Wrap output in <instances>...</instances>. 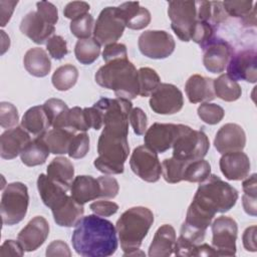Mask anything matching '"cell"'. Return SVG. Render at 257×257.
<instances>
[{"label":"cell","instance_id":"12","mask_svg":"<svg viewBox=\"0 0 257 257\" xmlns=\"http://www.w3.org/2000/svg\"><path fill=\"white\" fill-rule=\"evenodd\" d=\"M132 171L142 180L155 183L160 180L162 174V165L158 153L146 145L137 147L132 153L130 159Z\"/></svg>","mask_w":257,"mask_h":257},{"label":"cell","instance_id":"22","mask_svg":"<svg viewBox=\"0 0 257 257\" xmlns=\"http://www.w3.org/2000/svg\"><path fill=\"white\" fill-rule=\"evenodd\" d=\"M185 91L191 103L209 102L216 97L214 79L200 74H193L188 78L185 84Z\"/></svg>","mask_w":257,"mask_h":257},{"label":"cell","instance_id":"45","mask_svg":"<svg viewBox=\"0 0 257 257\" xmlns=\"http://www.w3.org/2000/svg\"><path fill=\"white\" fill-rule=\"evenodd\" d=\"M89 151V137L86 133L76 134L70 143L68 156L72 159H82Z\"/></svg>","mask_w":257,"mask_h":257},{"label":"cell","instance_id":"52","mask_svg":"<svg viewBox=\"0 0 257 257\" xmlns=\"http://www.w3.org/2000/svg\"><path fill=\"white\" fill-rule=\"evenodd\" d=\"M102 58L105 61V63L115 59L127 58L126 46L122 43H116V42L105 45L102 51Z\"/></svg>","mask_w":257,"mask_h":257},{"label":"cell","instance_id":"23","mask_svg":"<svg viewBox=\"0 0 257 257\" xmlns=\"http://www.w3.org/2000/svg\"><path fill=\"white\" fill-rule=\"evenodd\" d=\"M117 12L125 27L134 30L144 29L152 19L150 11L141 6L139 2H124L117 6Z\"/></svg>","mask_w":257,"mask_h":257},{"label":"cell","instance_id":"16","mask_svg":"<svg viewBox=\"0 0 257 257\" xmlns=\"http://www.w3.org/2000/svg\"><path fill=\"white\" fill-rule=\"evenodd\" d=\"M49 235V224L42 216L31 219L27 225L18 233L17 240L24 251L32 252L38 249Z\"/></svg>","mask_w":257,"mask_h":257},{"label":"cell","instance_id":"57","mask_svg":"<svg viewBox=\"0 0 257 257\" xmlns=\"http://www.w3.org/2000/svg\"><path fill=\"white\" fill-rule=\"evenodd\" d=\"M242 242L247 251L256 252V226H250L245 229L242 235Z\"/></svg>","mask_w":257,"mask_h":257},{"label":"cell","instance_id":"9","mask_svg":"<svg viewBox=\"0 0 257 257\" xmlns=\"http://www.w3.org/2000/svg\"><path fill=\"white\" fill-rule=\"evenodd\" d=\"M124 28L125 25L117 12V7H105L94 23L93 38L99 45L115 43L122 36Z\"/></svg>","mask_w":257,"mask_h":257},{"label":"cell","instance_id":"60","mask_svg":"<svg viewBox=\"0 0 257 257\" xmlns=\"http://www.w3.org/2000/svg\"><path fill=\"white\" fill-rule=\"evenodd\" d=\"M256 200H257L256 197H252V196H249L246 194H244L242 196V205H243L244 211L248 215H251L253 217L256 216V209H257Z\"/></svg>","mask_w":257,"mask_h":257},{"label":"cell","instance_id":"54","mask_svg":"<svg viewBox=\"0 0 257 257\" xmlns=\"http://www.w3.org/2000/svg\"><path fill=\"white\" fill-rule=\"evenodd\" d=\"M83 113L89 128H93L95 131H98L99 128H101V126L103 125L102 114L96 107L94 106L84 107Z\"/></svg>","mask_w":257,"mask_h":257},{"label":"cell","instance_id":"5","mask_svg":"<svg viewBox=\"0 0 257 257\" xmlns=\"http://www.w3.org/2000/svg\"><path fill=\"white\" fill-rule=\"evenodd\" d=\"M153 223L154 214L147 207H132L120 215L115 229L124 256L138 255L139 248Z\"/></svg>","mask_w":257,"mask_h":257},{"label":"cell","instance_id":"30","mask_svg":"<svg viewBox=\"0 0 257 257\" xmlns=\"http://www.w3.org/2000/svg\"><path fill=\"white\" fill-rule=\"evenodd\" d=\"M49 154L50 150L43 136L36 137L23 149L20 154V159L25 166L35 167L44 164Z\"/></svg>","mask_w":257,"mask_h":257},{"label":"cell","instance_id":"53","mask_svg":"<svg viewBox=\"0 0 257 257\" xmlns=\"http://www.w3.org/2000/svg\"><path fill=\"white\" fill-rule=\"evenodd\" d=\"M37 12L50 24L55 25L58 21V10L50 2L40 1L36 3Z\"/></svg>","mask_w":257,"mask_h":257},{"label":"cell","instance_id":"11","mask_svg":"<svg viewBox=\"0 0 257 257\" xmlns=\"http://www.w3.org/2000/svg\"><path fill=\"white\" fill-rule=\"evenodd\" d=\"M141 53L152 59H164L175 50L174 37L165 30H147L138 40Z\"/></svg>","mask_w":257,"mask_h":257},{"label":"cell","instance_id":"56","mask_svg":"<svg viewBox=\"0 0 257 257\" xmlns=\"http://www.w3.org/2000/svg\"><path fill=\"white\" fill-rule=\"evenodd\" d=\"M46 256H71L68 245L61 241L55 240L51 242L46 248Z\"/></svg>","mask_w":257,"mask_h":257},{"label":"cell","instance_id":"1","mask_svg":"<svg viewBox=\"0 0 257 257\" xmlns=\"http://www.w3.org/2000/svg\"><path fill=\"white\" fill-rule=\"evenodd\" d=\"M130 113L121 108H111L103 114V130L98 138V157L94 167L105 175H118L124 171L130 154L127 141Z\"/></svg>","mask_w":257,"mask_h":257},{"label":"cell","instance_id":"34","mask_svg":"<svg viewBox=\"0 0 257 257\" xmlns=\"http://www.w3.org/2000/svg\"><path fill=\"white\" fill-rule=\"evenodd\" d=\"M100 54V45L92 37L79 39L74 46V55L81 64L89 65L93 63Z\"/></svg>","mask_w":257,"mask_h":257},{"label":"cell","instance_id":"10","mask_svg":"<svg viewBox=\"0 0 257 257\" xmlns=\"http://www.w3.org/2000/svg\"><path fill=\"white\" fill-rule=\"evenodd\" d=\"M212 246L218 256H234L236 254L237 222L227 216L218 217L211 225Z\"/></svg>","mask_w":257,"mask_h":257},{"label":"cell","instance_id":"24","mask_svg":"<svg viewBox=\"0 0 257 257\" xmlns=\"http://www.w3.org/2000/svg\"><path fill=\"white\" fill-rule=\"evenodd\" d=\"M37 189L43 204L51 210L59 206L68 196L66 194L68 189L52 181L45 174L38 176Z\"/></svg>","mask_w":257,"mask_h":257},{"label":"cell","instance_id":"19","mask_svg":"<svg viewBox=\"0 0 257 257\" xmlns=\"http://www.w3.org/2000/svg\"><path fill=\"white\" fill-rule=\"evenodd\" d=\"M20 31L36 44H46L53 36L54 25L48 23L37 11L27 13L21 20Z\"/></svg>","mask_w":257,"mask_h":257},{"label":"cell","instance_id":"47","mask_svg":"<svg viewBox=\"0 0 257 257\" xmlns=\"http://www.w3.org/2000/svg\"><path fill=\"white\" fill-rule=\"evenodd\" d=\"M46 49L49 55L57 60L62 59L68 53L66 40L60 35L51 36L46 42Z\"/></svg>","mask_w":257,"mask_h":257},{"label":"cell","instance_id":"33","mask_svg":"<svg viewBox=\"0 0 257 257\" xmlns=\"http://www.w3.org/2000/svg\"><path fill=\"white\" fill-rule=\"evenodd\" d=\"M214 91L217 97L225 101H235L242 94L239 83L228 74H221L214 79Z\"/></svg>","mask_w":257,"mask_h":257},{"label":"cell","instance_id":"39","mask_svg":"<svg viewBox=\"0 0 257 257\" xmlns=\"http://www.w3.org/2000/svg\"><path fill=\"white\" fill-rule=\"evenodd\" d=\"M187 164V162L180 161L173 157L165 159L162 163V174L165 181L170 184H176L183 181Z\"/></svg>","mask_w":257,"mask_h":257},{"label":"cell","instance_id":"43","mask_svg":"<svg viewBox=\"0 0 257 257\" xmlns=\"http://www.w3.org/2000/svg\"><path fill=\"white\" fill-rule=\"evenodd\" d=\"M222 3L227 15L236 18H241V21L245 19L254 8L253 1L251 0H233L224 1Z\"/></svg>","mask_w":257,"mask_h":257},{"label":"cell","instance_id":"17","mask_svg":"<svg viewBox=\"0 0 257 257\" xmlns=\"http://www.w3.org/2000/svg\"><path fill=\"white\" fill-rule=\"evenodd\" d=\"M233 53V47L227 41L216 37L204 49L203 64L209 72L221 73L227 67Z\"/></svg>","mask_w":257,"mask_h":257},{"label":"cell","instance_id":"27","mask_svg":"<svg viewBox=\"0 0 257 257\" xmlns=\"http://www.w3.org/2000/svg\"><path fill=\"white\" fill-rule=\"evenodd\" d=\"M70 196L81 205L100 198V187L97 179L86 175L75 177L70 187Z\"/></svg>","mask_w":257,"mask_h":257},{"label":"cell","instance_id":"15","mask_svg":"<svg viewBox=\"0 0 257 257\" xmlns=\"http://www.w3.org/2000/svg\"><path fill=\"white\" fill-rule=\"evenodd\" d=\"M181 128L182 124L155 122L145 133V145L156 153L163 154L173 147Z\"/></svg>","mask_w":257,"mask_h":257},{"label":"cell","instance_id":"44","mask_svg":"<svg viewBox=\"0 0 257 257\" xmlns=\"http://www.w3.org/2000/svg\"><path fill=\"white\" fill-rule=\"evenodd\" d=\"M64 128L70 130L74 133H85L89 130L84 117L83 108H80L79 106L69 108Z\"/></svg>","mask_w":257,"mask_h":257},{"label":"cell","instance_id":"42","mask_svg":"<svg viewBox=\"0 0 257 257\" xmlns=\"http://www.w3.org/2000/svg\"><path fill=\"white\" fill-rule=\"evenodd\" d=\"M197 112L199 117L208 124L219 123L225 115V111L222 106L210 102L201 103L197 108Z\"/></svg>","mask_w":257,"mask_h":257},{"label":"cell","instance_id":"50","mask_svg":"<svg viewBox=\"0 0 257 257\" xmlns=\"http://www.w3.org/2000/svg\"><path fill=\"white\" fill-rule=\"evenodd\" d=\"M90 6L84 1H72L65 5L63 9V15L71 20H74L84 14H87Z\"/></svg>","mask_w":257,"mask_h":257},{"label":"cell","instance_id":"7","mask_svg":"<svg viewBox=\"0 0 257 257\" xmlns=\"http://www.w3.org/2000/svg\"><path fill=\"white\" fill-rule=\"evenodd\" d=\"M172 148L173 158L189 163L201 160L207 155L210 149V141L203 131L193 130L182 124L180 135Z\"/></svg>","mask_w":257,"mask_h":257},{"label":"cell","instance_id":"4","mask_svg":"<svg viewBox=\"0 0 257 257\" xmlns=\"http://www.w3.org/2000/svg\"><path fill=\"white\" fill-rule=\"evenodd\" d=\"M94 79L101 87L113 90L117 97L131 100L139 95L138 70L128 58L106 62L98 68Z\"/></svg>","mask_w":257,"mask_h":257},{"label":"cell","instance_id":"40","mask_svg":"<svg viewBox=\"0 0 257 257\" xmlns=\"http://www.w3.org/2000/svg\"><path fill=\"white\" fill-rule=\"evenodd\" d=\"M215 38V26L210 22L197 20L191 34V40L199 44L204 50Z\"/></svg>","mask_w":257,"mask_h":257},{"label":"cell","instance_id":"13","mask_svg":"<svg viewBox=\"0 0 257 257\" xmlns=\"http://www.w3.org/2000/svg\"><path fill=\"white\" fill-rule=\"evenodd\" d=\"M150 96V107L158 114L177 113L184 105L182 91L172 83H160Z\"/></svg>","mask_w":257,"mask_h":257},{"label":"cell","instance_id":"37","mask_svg":"<svg viewBox=\"0 0 257 257\" xmlns=\"http://www.w3.org/2000/svg\"><path fill=\"white\" fill-rule=\"evenodd\" d=\"M139 94L141 96H150L160 85L161 78L158 72L151 67H141L138 70Z\"/></svg>","mask_w":257,"mask_h":257},{"label":"cell","instance_id":"48","mask_svg":"<svg viewBox=\"0 0 257 257\" xmlns=\"http://www.w3.org/2000/svg\"><path fill=\"white\" fill-rule=\"evenodd\" d=\"M128 120L131 122V125L134 130V133L138 136H142L147 131V114L145 111L140 107H135L131 110L128 115Z\"/></svg>","mask_w":257,"mask_h":257},{"label":"cell","instance_id":"59","mask_svg":"<svg viewBox=\"0 0 257 257\" xmlns=\"http://www.w3.org/2000/svg\"><path fill=\"white\" fill-rule=\"evenodd\" d=\"M256 174H252L250 177H246L242 183V188L244 194L256 197L257 196V182H256Z\"/></svg>","mask_w":257,"mask_h":257},{"label":"cell","instance_id":"29","mask_svg":"<svg viewBox=\"0 0 257 257\" xmlns=\"http://www.w3.org/2000/svg\"><path fill=\"white\" fill-rule=\"evenodd\" d=\"M23 64L27 72L36 77H44L51 70V61L43 48L33 47L26 51Z\"/></svg>","mask_w":257,"mask_h":257},{"label":"cell","instance_id":"46","mask_svg":"<svg viewBox=\"0 0 257 257\" xmlns=\"http://www.w3.org/2000/svg\"><path fill=\"white\" fill-rule=\"evenodd\" d=\"M19 114L16 106L10 102L2 101L0 103V125L3 128H12L17 126Z\"/></svg>","mask_w":257,"mask_h":257},{"label":"cell","instance_id":"31","mask_svg":"<svg viewBox=\"0 0 257 257\" xmlns=\"http://www.w3.org/2000/svg\"><path fill=\"white\" fill-rule=\"evenodd\" d=\"M46 175L52 181L70 190L74 177V167L69 159L65 157H56L48 165Z\"/></svg>","mask_w":257,"mask_h":257},{"label":"cell","instance_id":"41","mask_svg":"<svg viewBox=\"0 0 257 257\" xmlns=\"http://www.w3.org/2000/svg\"><path fill=\"white\" fill-rule=\"evenodd\" d=\"M69 29L72 35H74L78 39L89 38L91 34H93L94 19L89 13L84 14L74 20H71Z\"/></svg>","mask_w":257,"mask_h":257},{"label":"cell","instance_id":"58","mask_svg":"<svg viewBox=\"0 0 257 257\" xmlns=\"http://www.w3.org/2000/svg\"><path fill=\"white\" fill-rule=\"evenodd\" d=\"M17 3V1H0V16L2 27H4L9 22Z\"/></svg>","mask_w":257,"mask_h":257},{"label":"cell","instance_id":"18","mask_svg":"<svg viewBox=\"0 0 257 257\" xmlns=\"http://www.w3.org/2000/svg\"><path fill=\"white\" fill-rule=\"evenodd\" d=\"M246 135L241 125L233 122L222 125L214 139L215 149L220 154L239 152L245 148Z\"/></svg>","mask_w":257,"mask_h":257},{"label":"cell","instance_id":"55","mask_svg":"<svg viewBox=\"0 0 257 257\" xmlns=\"http://www.w3.org/2000/svg\"><path fill=\"white\" fill-rule=\"evenodd\" d=\"M24 249L21 244L15 240H6L0 247V256L7 257V256H23Z\"/></svg>","mask_w":257,"mask_h":257},{"label":"cell","instance_id":"3","mask_svg":"<svg viewBox=\"0 0 257 257\" xmlns=\"http://www.w3.org/2000/svg\"><path fill=\"white\" fill-rule=\"evenodd\" d=\"M238 197V191L233 186L216 175H210L200 183L191 205L214 218L216 213H226L232 209Z\"/></svg>","mask_w":257,"mask_h":257},{"label":"cell","instance_id":"26","mask_svg":"<svg viewBox=\"0 0 257 257\" xmlns=\"http://www.w3.org/2000/svg\"><path fill=\"white\" fill-rule=\"evenodd\" d=\"M54 222L60 227H75L83 216V205L75 201L71 196L67 198L56 208L51 210Z\"/></svg>","mask_w":257,"mask_h":257},{"label":"cell","instance_id":"35","mask_svg":"<svg viewBox=\"0 0 257 257\" xmlns=\"http://www.w3.org/2000/svg\"><path fill=\"white\" fill-rule=\"evenodd\" d=\"M78 78V70L72 64L59 66L52 74L51 82L59 91H65L73 87Z\"/></svg>","mask_w":257,"mask_h":257},{"label":"cell","instance_id":"14","mask_svg":"<svg viewBox=\"0 0 257 257\" xmlns=\"http://www.w3.org/2000/svg\"><path fill=\"white\" fill-rule=\"evenodd\" d=\"M255 49H244L233 53L228 64L227 74L234 80L255 83L257 80V60Z\"/></svg>","mask_w":257,"mask_h":257},{"label":"cell","instance_id":"36","mask_svg":"<svg viewBox=\"0 0 257 257\" xmlns=\"http://www.w3.org/2000/svg\"><path fill=\"white\" fill-rule=\"evenodd\" d=\"M53 128H64L69 108L59 98H49L43 104Z\"/></svg>","mask_w":257,"mask_h":257},{"label":"cell","instance_id":"25","mask_svg":"<svg viewBox=\"0 0 257 257\" xmlns=\"http://www.w3.org/2000/svg\"><path fill=\"white\" fill-rule=\"evenodd\" d=\"M176 231L173 226L164 224L158 228L149 247V256L168 257L174 253L176 246Z\"/></svg>","mask_w":257,"mask_h":257},{"label":"cell","instance_id":"6","mask_svg":"<svg viewBox=\"0 0 257 257\" xmlns=\"http://www.w3.org/2000/svg\"><path fill=\"white\" fill-rule=\"evenodd\" d=\"M29 205V195L26 185L13 182L6 186L2 192L0 212L2 223L12 226L21 222L26 216Z\"/></svg>","mask_w":257,"mask_h":257},{"label":"cell","instance_id":"38","mask_svg":"<svg viewBox=\"0 0 257 257\" xmlns=\"http://www.w3.org/2000/svg\"><path fill=\"white\" fill-rule=\"evenodd\" d=\"M211 175V165L206 160H197L186 165L183 181L202 183Z\"/></svg>","mask_w":257,"mask_h":257},{"label":"cell","instance_id":"2","mask_svg":"<svg viewBox=\"0 0 257 257\" xmlns=\"http://www.w3.org/2000/svg\"><path fill=\"white\" fill-rule=\"evenodd\" d=\"M71 242L75 252L84 257L110 256L118 245L113 224L95 214L80 219L72 232Z\"/></svg>","mask_w":257,"mask_h":257},{"label":"cell","instance_id":"21","mask_svg":"<svg viewBox=\"0 0 257 257\" xmlns=\"http://www.w3.org/2000/svg\"><path fill=\"white\" fill-rule=\"evenodd\" d=\"M30 135L22 126L5 131L0 137V155L4 160H12L21 154L30 143Z\"/></svg>","mask_w":257,"mask_h":257},{"label":"cell","instance_id":"51","mask_svg":"<svg viewBox=\"0 0 257 257\" xmlns=\"http://www.w3.org/2000/svg\"><path fill=\"white\" fill-rule=\"evenodd\" d=\"M89 209L100 217H109L114 215L118 211V205L111 201L99 200L91 203L89 205Z\"/></svg>","mask_w":257,"mask_h":257},{"label":"cell","instance_id":"28","mask_svg":"<svg viewBox=\"0 0 257 257\" xmlns=\"http://www.w3.org/2000/svg\"><path fill=\"white\" fill-rule=\"evenodd\" d=\"M21 126L35 138L44 136L51 126L44 106L35 105L28 108L22 116Z\"/></svg>","mask_w":257,"mask_h":257},{"label":"cell","instance_id":"32","mask_svg":"<svg viewBox=\"0 0 257 257\" xmlns=\"http://www.w3.org/2000/svg\"><path fill=\"white\" fill-rule=\"evenodd\" d=\"M76 133L67 128H52L44 136V140L53 155L67 154L72 138Z\"/></svg>","mask_w":257,"mask_h":257},{"label":"cell","instance_id":"8","mask_svg":"<svg viewBox=\"0 0 257 257\" xmlns=\"http://www.w3.org/2000/svg\"><path fill=\"white\" fill-rule=\"evenodd\" d=\"M168 15L171 27L182 41H190L197 17L196 1H169Z\"/></svg>","mask_w":257,"mask_h":257},{"label":"cell","instance_id":"49","mask_svg":"<svg viewBox=\"0 0 257 257\" xmlns=\"http://www.w3.org/2000/svg\"><path fill=\"white\" fill-rule=\"evenodd\" d=\"M97 181L100 187V198L112 199L117 195L119 186L113 177L100 176L97 178Z\"/></svg>","mask_w":257,"mask_h":257},{"label":"cell","instance_id":"20","mask_svg":"<svg viewBox=\"0 0 257 257\" xmlns=\"http://www.w3.org/2000/svg\"><path fill=\"white\" fill-rule=\"evenodd\" d=\"M219 166L222 174L230 181L244 180L251 170L250 160L242 151L223 154Z\"/></svg>","mask_w":257,"mask_h":257},{"label":"cell","instance_id":"61","mask_svg":"<svg viewBox=\"0 0 257 257\" xmlns=\"http://www.w3.org/2000/svg\"><path fill=\"white\" fill-rule=\"evenodd\" d=\"M191 256H218L217 252L213 248V246H210L206 243L197 245L193 251Z\"/></svg>","mask_w":257,"mask_h":257}]
</instances>
